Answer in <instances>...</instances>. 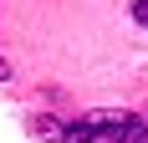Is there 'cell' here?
I'll use <instances>...</instances> for the list:
<instances>
[{"mask_svg": "<svg viewBox=\"0 0 148 143\" xmlns=\"http://www.w3.org/2000/svg\"><path fill=\"white\" fill-rule=\"evenodd\" d=\"M133 21H138V26H148V0H133Z\"/></svg>", "mask_w": 148, "mask_h": 143, "instance_id": "cell-3", "label": "cell"}, {"mask_svg": "<svg viewBox=\"0 0 148 143\" xmlns=\"http://www.w3.org/2000/svg\"><path fill=\"white\" fill-rule=\"evenodd\" d=\"M31 128L41 133V138H56V143H61V128H66V123H61V118H51V113H41L36 123H31Z\"/></svg>", "mask_w": 148, "mask_h": 143, "instance_id": "cell-2", "label": "cell"}, {"mask_svg": "<svg viewBox=\"0 0 148 143\" xmlns=\"http://www.w3.org/2000/svg\"><path fill=\"white\" fill-rule=\"evenodd\" d=\"M61 143H148V118L138 113H87L61 128Z\"/></svg>", "mask_w": 148, "mask_h": 143, "instance_id": "cell-1", "label": "cell"}]
</instances>
